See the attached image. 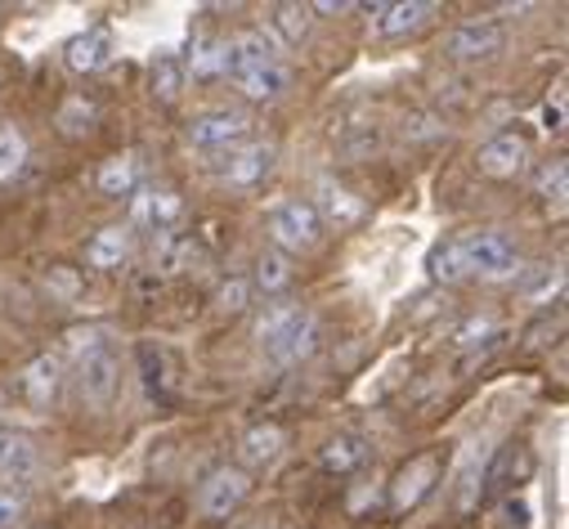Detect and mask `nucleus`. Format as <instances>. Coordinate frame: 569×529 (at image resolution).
Listing matches in <instances>:
<instances>
[{
    "mask_svg": "<svg viewBox=\"0 0 569 529\" xmlns=\"http://www.w3.org/2000/svg\"><path fill=\"white\" fill-rule=\"evenodd\" d=\"M368 14L377 19L372 37H408L436 19V6L431 0H399V6H368Z\"/></svg>",
    "mask_w": 569,
    "mask_h": 529,
    "instance_id": "13",
    "label": "nucleus"
},
{
    "mask_svg": "<svg viewBox=\"0 0 569 529\" xmlns=\"http://www.w3.org/2000/svg\"><path fill=\"white\" fill-rule=\"evenodd\" d=\"M251 136V117L242 108H211L189 126V144L193 149H229Z\"/></svg>",
    "mask_w": 569,
    "mask_h": 529,
    "instance_id": "10",
    "label": "nucleus"
},
{
    "mask_svg": "<svg viewBox=\"0 0 569 529\" xmlns=\"http://www.w3.org/2000/svg\"><path fill=\"white\" fill-rule=\"evenodd\" d=\"M28 162V136L19 126H0V184L14 180Z\"/></svg>",
    "mask_w": 569,
    "mask_h": 529,
    "instance_id": "29",
    "label": "nucleus"
},
{
    "mask_svg": "<svg viewBox=\"0 0 569 529\" xmlns=\"http://www.w3.org/2000/svg\"><path fill=\"white\" fill-rule=\"evenodd\" d=\"M149 86H153V94H158L162 103H176L180 90H184V63H180L176 54H158V59L149 63Z\"/></svg>",
    "mask_w": 569,
    "mask_h": 529,
    "instance_id": "26",
    "label": "nucleus"
},
{
    "mask_svg": "<svg viewBox=\"0 0 569 529\" xmlns=\"http://www.w3.org/2000/svg\"><path fill=\"white\" fill-rule=\"evenodd\" d=\"M273 162H278V149H273V144H264V140L242 144V149H233L229 162H224V184H229V189H260V184L269 180Z\"/></svg>",
    "mask_w": 569,
    "mask_h": 529,
    "instance_id": "12",
    "label": "nucleus"
},
{
    "mask_svg": "<svg viewBox=\"0 0 569 529\" xmlns=\"http://www.w3.org/2000/svg\"><path fill=\"white\" fill-rule=\"evenodd\" d=\"M77 386H81V400L90 409H112L117 390H121V363L108 346L99 350H86L81 355V368H77Z\"/></svg>",
    "mask_w": 569,
    "mask_h": 529,
    "instance_id": "7",
    "label": "nucleus"
},
{
    "mask_svg": "<svg viewBox=\"0 0 569 529\" xmlns=\"http://www.w3.org/2000/svg\"><path fill=\"white\" fill-rule=\"evenodd\" d=\"M520 275H525L520 297H529V301H542V297H551V288H560V275H551V264H529Z\"/></svg>",
    "mask_w": 569,
    "mask_h": 529,
    "instance_id": "30",
    "label": "nucleus"
},
{
    "mask_svg": "<svg viewBox=\"0 0 569 529\" xmlns=\"http://www.w3.org/2000/svg\"><path fill=\"white\" fill-rule=\"evenodd\" d=\"M54 121H59V130H63L68 140H81V136H90L94 121H99V103H94V99H86V94H68Z\"/></svg>",
    "mask_w": 569,
    "mask_h": 529,
    "instance_id": "25",
    "label": "nucleus"
},
{
    "mask_svg": "<svg viewBox=\"0 0 569 529\" xmlns=\"http://www.w3.org/2000/svg\"><path fill=\"white\" fill-rule=\"evenodd\" d=\"M529 162H533V149H529L525 136H516V130H502V136L485 140L480 153H476V167L489 180H516V176L529 171Z\"/></svg>",
    "mask_w": 569,
    "mask_h": 529,
    "instance_id": "8",
    "label": "nucleus"
},
{
    "mask_svg": "<svg viewBox=\"0 0 569 529\" xmlns=\"http://www.w3.org/2000/svg\"><path fill=\"white\" fill-rule=\"evenodd\" d=\"M273 32L288 46H301L315 32V10L310 6H273Z\"/></svg>",
    "mask_w": 569,
    "mask_h": 529,
    "instance_id": "27",
    "label": "nucleus"
},
{
    "mask_svg": "<svg viewBox=\"0 0 569 529\" xmlns=\"http://www.w3.org/2000/svg\"><path fill=\"white\" fill-rule=\"evenodd\" d=\"M507 46V28L498 19H462L449 37H445V54L458 59V63H480V59H493L502 54Z\"/></svg>",
    "mask_w": 569,
    "mask_h": 529,
    "instance_id": "6",
    "label": "nucleus"
},
{
    "mask_svg": "<svg viewBox=\"0 0 569 529\" xmlns=\"http://www.w3.org/2000/svg\"><path fill=\"white\" fill-rule=\"evenodd\" d=\"M269 233L282 251H315L323 242V220L315 216L310 202L301 198H288V202H278L269 211Z\"/></svg>",
    "mask_w": 569,
    "mask_h": 529,
    "instance_id": "3",
    "label": "nucleus"
},
{
    "mask_svg": "<svg viewBox=\"0 0 569 529\" xmlns=\"http://www.w3.org/2000/svg\"><path fill=\"white\" fill-rule=\"evenodd\" d=\"M112 59V32L108 28H86L81 37L68 41V68L72 72H99Z\"/></svg>",
    "mask_w": 569,
    "mask_h": 529,
    "instance_id": "17",
    "label": "nucleus"
},
{
    "mask_svg": "<svg viewBox=\"0 0 569 529\" xmlns=\"http://www.w3.org/2000/svg\"><path fill=\"white\" fill-rule=\"evenodd\" d=\"M224 63H229V46L220 37H202L193 41V59L184 63V77L193 72V81H216L224 77Z\"/></svg>",
    "mask_w": 569,
    "mask_h": 529,
    "instance_id": "24",
    "label": "nucleus"
},
{
    "mask_svg": "<svg viewBox=\"0 0 569 529\" xmlns=\"http://www.w3.org/2000/svg\"><path fill=\"white\" fill-rule=\"evenodd\" d=\"M426 275H431L436 283H467L471 275H467V260H462V247H458V238H445V242H436L431 251H426Z\"/></svg>",
    "mask_w": 569,
    "mask_h": 529,
    "instance_id": "23",
    "label": "nucleus"
},
{
    "mask_svg": "<svg viewBox=\"0 0 569 529\" xmlns=\"http://www.w3.org/2000/svg\"><path fill=\"white\" fill-rule=\"evenodd\" d=\"M238 86H242V94H247L251 103H273V99L288 94V86H292V68L278 59V63H269V68H256V72L238 77Z\"/></svg>",
    "mask_w": 569,
    "mask_h": 529,
    "instance_id": "21",
    "label": "nucleus"
},
{
    "mask_svg": "<svg viewBox=\"0 0 569 529\" xmlns=\"http://www.w3.org/2000/svg\"><path fill=\"white\" fill-rule=\"evenodd\" d=\"M180 216H184V198L171 184H139L130 193V224L134 229H149L162 238L180 224Z\"/></svg>",
    "mask_w": 569,
    "mask_h": 529,
    "instance_id": "4",
    "label": "nucleus"
},
{
    "mask_svg": "<svg viewBox=\"0 0 569 529\" xmlns=\"http://www.w3.org/2000/svg\"><path fill=\"white\" fill-rule=\"evenodd\" d=\"M547 332L556 337V332H560V323H551V319H542V323H533V328H529L525 337H529V346H542V337H547Z\"/></svg>",
    "mask_w": 569,
    "mask_h": 529,
    "instance_id": "35",
    "label": "nucleus"
},
{
    "mask_svg": "<svg viewBox=\"0 0 569 529\" xmlns=\"http://www.w3.org/2000/svg\"><path fill=\"white\" fill-rule=\"evenodd\" d=\"M41 467V449L28 431H0V476H32Z\"/></svg>",
    "mask_w": 569,
    "mask_h": 529,
    "instance_id": "20",
    "label": "nucleus"
},
{
    "mask_svg": "<svg viewBox=\"0 0 569 529\" xmlns=\"http://www.w3.org/2000/svg\"><path fill=\"white\" fill-rule=\"evenodd\" d=\"M282 449H288V436H282V427L278 422H260V427H251L238 440V462H242V471L247 467H273L282 458Z\"/></svg>",
    "mask_w": 569,
    "mask_h": 529,
    "instance_id": "15",
    "label": "nucleus"
},
{
    "mask_svg": "<svg viewBox=\"0 0 569 529\" xmlns=\"http://www.w3.org/2000/svg\"><path fill=\"white\" fill-rule=\"evenodd\" d=\"M247 493H251V476L242 467H216L198 489V511L211 520H224L247 502Z\"/></svg>",
    "mask_w": 569,
    "mask_h": 529,
    "instance_id": "9",
    "label": "nucleus"
},
{
    "mask_svg": "<svg viewBox=\"0 0 569 529\" xmlns=\"http://www.w3.org/2000/svg\"><path fill=\"white\" fill-rule=\"evenodd\" d=\"M256 341H260V350L273 359V363H301V359H310L315 350H319V341H323V332H319V319L310 315V310H301V306H292V301H278V306H269L260 319H256Z\"/></svg>",
    "mask_w": 569,
    "mask_h": 529,
    "instance_id": "1",
    "label": "nucleus"
},
{
    "mask_svg": "<svg viewBox=\"0 0 569 529\" xmlns=\"http://www.w3.org/2000/svg\"><path fill=\"white\" fill-rule=\"evenodd\" d=\"M224 46H229V63H224V72H229L233 81L247 77V72H256V68L278 63V41H273L269 32H260V28H242V32L229 37Z\"/></svg>",
    "mask_w": 569,
    "mask_h": 529,
    "instance_id": "11",
    "label": "nucleus"
},
{
    "mask_svg": "<svg viewBox=\"0 0 569 529\" xmlns=\"http://www.w3.org/2000/svg\"><path fill=\"white\" fill-rule=\"evenodd\" d=\"M256 288H260L264 297L288 292V288H292V264H288V256H282V251H264V256L256 260Z\"/></svg>",
    "mask_w": 569,
    "mask_h": 529,
    "instance_id": "28",
    "label": "nucleus"
},
{
    "mask_svg": "<svg viewBox=\"0 0 569 529\" xmlns=\"http://www.w3.org/2000/svg\"><path fill=\"white\" fill-rule=\"evenodd\" d=\"M315 198H319V202H310L315 216H319V220H332L337 229L363 220V198H355V193H350L346 184H337V180H319V184H315Z\"/></svg>",
    "mask_w": 569,
    "mask_h": 529,
    "instance_id": "14",
    "label": "nucleus"
},
{
    "mask_svg": "<svg viewBox=\"0 0 569 529\" xmlns=\"http://www.w3.org/2000/svg\"><path fill=\"white\" fill-rule=\"evenodd\" d=\"M458 247H462V260H467V275H471V279L502 283V279H516V275H520V251H516V242H511L507 233H498V229L462 233Z\"/></svg>",
    "mask_w": 569,
    "mask_h": 529,
    "instance_id": "2",
    "label": "nucleus"
},
{
    "mask_svg": "<svg viewBox=\"0 0 569 529\" xmlns=\"http://www.w3.org/2000/svg\"><path fill=\"white\" fill-rule=\"evenodd\" d=\"M493 332H498V319H493V315H476V319H467V323L458 328L453 341H458V346H480V341H489Z\"/></svg>",
    "mask_w": 569,
    "mask_h": 529,
    "instance_id": "31",
    "label": "nucleus"
},
{
    "mask_svg": "<svg viewBox=\"0 0 569 529\" xmlns=\"http://www.w3.org/2000/svg\"><path fill=\"white\" fill-rule=\"evenodd\" d=\"M216 301H220V310H242V306H247V283H242V279H229Z\"/></svg>",
    "mask_w": 569,
    "mask_h": 529,
    "instance_id": "33",
    "label": "nucleus"
},
{
    "mask_svg": "<svg viewBox=\"0 0 569 529\" xmlns=\"http://www.w3.org/2000/svg\"><path fill=\"white\" fill-rule=\"evenodd\" d=\"M319 462H323V471H332V476H350V471H359V467L368 462V440L355 436V431H341V436H332V440L319 449Z\"/></svg>",
    "mask_w": 569,
    "mask_h": 529,
    "instance_id": "18",
    "label": "nucleus"
},
{
    "mask_svg": "<svg viewBox=\"0 0 569 529\" xmlns=\"http://www.w3.org/2000/svg\"><path fill=\"white\" fill-rule=\"evenodd\" d=\"M440 476H445V458L440 453L408 458V467H399L395 480H390V511H412L417 502H426L436 493Z\"/></svg>",
    "mask_w": 569,
    "mask_h": 529,
    "instance_id": "5",
    "label": "nucleus"
},
{
    "mask_svg": "<svg viewBox=\"0 0 569 529\" xmlns=\"http://www.w3.org/2000/svg\"><path fill=\"white\" fill-rule=\"evenodd\" d=\"M130 256V229L126 224H108L90 238L86 247V260L94 264V270H117V264Z\"/></svg>",
    "mask_w": 569,
    "mask_h": 529,
    "instance_id": "22",
    "label": "nucleus"
},
{
    "mask_svg": "<svg viewBox=\"0 0 569 529\" xmlns=\"http://www.w3.org/2000/svg\"><path fill=\"white\" fill-rule=\"evenodd\" d=\"M144 180V153H117L99 167V193L103 198H130Z\"/></svg>",
    "mask_w": 569,
    "mask_h": 529,
    "instance_id": "16",
    "label": "nucleus"
},
{
    "mask_svg": "<svg viewBox=\"0 0 569 529\" xmlns=\"http://www.w3.org/2000/svg\"><path fill=\"white\" fill-rule=\"evenodd\" d=\"M59 359L54 355H41L23 368V395H28V405L32 409H50L54 405V395H59Z\"/></svg>",
    "mask_w": 569,
    "mask_h": 529,
    "instance_id": "19",
    "label": "nucleus"
},
{
    "mask_svg": "<svg viewBox=\"0 0 569 529\" xmlns=\"http://www.w3.org/2000/svg\"><path fill=\"white\" fill-rule=\"evenodd\" d=\"M23 516V498L19 493H0V529H6L10 520H19Z\"/></svg>",
    "mask_w": 569,
    "mask_h": 529,
    "instance_id": "34",
    "label": "nucleus"
},
{
    "mask_svg": "<svg viewBox=\"0 0 569 529\" xmlns=\"http://www.w3.org/2000/svg\"><path fill=\"white\" fill-rule=\"evenodd\" d=\"M565 180H569V167H565V162H551V167L538 176V198L560 202V198H565Z\"/></svg>",
    "mask_w": 569,
    "mask_h": 529,
    "instance_id": "32",
    "label": "nucleus"
}]
</instances>
